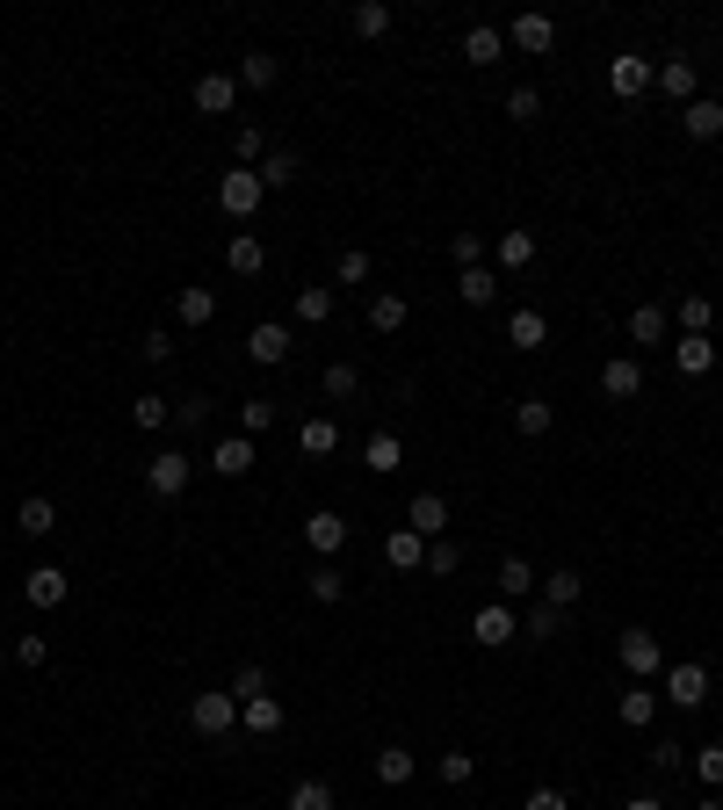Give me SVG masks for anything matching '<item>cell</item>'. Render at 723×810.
<instances>
[{"label":"cell","mask_w":723,"mask_h":810,"mask_svg":"<svg viewBox=\"0 0 723 810\" xmlns=\"http://www.w3.org/2000/svg\"><path fill=\"white\" fill-rule=\"evenodd\" d=\"M630 341H644V347L666 341V304H637V311H630Z\"/></svg>","instance_id":"36"},{"label":"cell","mask_w":723,"mask_h":810,"mask_svg":"<svg viewBox=\"0 0 723 810\" xmlns=\"http://www.w3.org/2000/svg\"><path fill=\"white\" fill-rule=\"evenodd\" d=\"M448 254H456V268H485V232H456Z\"/></svg>","instance_id":"51"},{"label":"cell","mask_w":723,"mask_h":810,"mask_svg":"<svg viewBox=\"0 0 723 810\" xmlns=\"http://www.w3.org/2000/svg\"><path fill=\"white\" fill-rule=\"evenodd\" d=\"M507 44H514L521 58H543V52H557V22L550 15H514L507 22Z\"/></svg>","instance_id":"7"},{"label":"cell","mask_w":723,"mask_h":810,"mask_svg":"<svg viewBox=\"0 0 723 810\" xmlns=\"http://www.w3.org/2000/svg\"><path fill=\"white\" fill-rule=\"evenodd\" d=\"M22 593H30V608H66L73 572L66 565H36V572H22Z\"/></svg>","instance_id":"8"},{"label":"cell","mask_w":723,"mask_h":810,"mask_svg":"<svg viewBox=\"0 0 723 810\" xmlns=\"http://www.w3.org/2000/svg\"><path fill=\"white\" fill-rule=\"evenodd\" d=\"M196 109H203V116H232V109H240V80H232V73H203V80H196Z\"/></svg>","instance_id":"12"},{"label":"cell","mask_w":723,"mask_h":810,"mask_svg":"<svg viewBox=\"0 0 723 810\" xmlns=\"http://www.w3.org/2000/svg\"><path fill=\"white\" fill-rule=\"evenodd\" d=\"M521 810H571V796L565 789H529V803Z\"/></svg>","instance_id":"58"},{"label":"cell","mask_w":723,"mask_h":810,"mask_svg":"<svg viewBox=\"0 0 723 810\" xmlns=\"http://www.w3.org/2000/svg\"><path fill=\"white\" fill-rule=\"evenodd\" d=\"M0 666H8V644H0Z\"/></svg>","instance_id":"63"},{"label":"cell","mask_w":723,"mask_h":810,"mask_svg":"<svg viewBox=\"0 0 723 810\" xmlns=\"http://www.w3.org/2000/svg\"><path fill=\"white\" fill-rule=\"evenodd\" d=\"M658 702H666V695H652V680H630V688H622V702H615V717H622L630 731H652Z\"/></svg>","instance_id":"13"},{"label":"cell","mask_w":723,"mask_h":810,"mask_svg":"<svg viewBox=\"0 0 723 810\" xmlns=\"http://www.w3.org/2000/svg\"><path fill=\"white\" fill-rule=\"evenodd\" d=\"M232 724H240V695H232V688L189 695V731H196V739H224Z\"/></svg>","instance_id":"1"},{"label":"cell","mask_w":723,"mask_h":810,"mask_svg":"<svg viewBox=\"0 0 723 810\" xmlns=\"http://www.w3.org/2000/svg\"><path fill=\"white\" fill-rule=\"evenodd\" d=\"M507 116H514V123H535V116H543V95H535V87H514V95H507Z\"/></svg>","instance_id":"55"},{"label":"cell","mask_w":723,"mask_h":810,"mask_svg":"<svg viewBox=\"0 0 723 810\" xmlns=\"http://www.w3.org/2000/svg\"><path fill=\"white\" fill-rule=\"evenodd\" d=\"M694 810H723V803H716V796H702V803H694Z\"/></svg>","instance_id":"62"},{"label":"cell","mask_w":723,"mask_h":810,"mask_svg":"<svg viewBox=\"0 0 723 810\" xmlns=\"http://www.w3.org/2000/svg\"><path fill=\"white\" fill-rule=\"evenodd\" d=\"M347 22H355V36H362V44H377V36L391 30V8H383V0H362V8H355Z\"/></svg>","instance_id":"39"},{"label":"cell","mask_w":723,"mask_h":810,"mask_svg":"<svg viewBox=\"0 0 723 810\" xmlns=\"http://www.w3.org/2000/svg\"><path fill=\"white\" fill-rule=\"evenodd\" d=\"M355 391H362V369L355 363H333L326 369V398H355Z\"/></svg>","instance_id":"54"},{"label":"cell","mask_w":723,"mask_h":810,"mask_svg":"<svg viewBox=\"0 0 723 810\" xmlns=\"http://www.w3.org/2000/svg\"><path fill=\"white\" fill-rule=\"evenodd\" d=\"M456 565H464V551H456L448 535H434V543H427V572H434V579H448Z\"/></svg>","instance_id":"52"},{"label":"cell","mask_w":723,"mask_h":810,"mask_svg":"<svg viewBox=\"0 0 723 810\" xmlns=\"http://www.w3.org/2000/svg\"><path fill=\"white\" fill-rule=\"evenodd\" d=\"M15 529H22V535H36V543H44V535L58 529V507L44 500V492H30V500L15 507Z\"/></svg>","instance_id":"26"},{"label":"cell","mask_w":723,"mask_h":810,"mask_svg":"<svg viewBox=\"0 0 723 810\" xmlns=\"http://www.w3.org/2000/svg\"><path fill=\"white\" fill-rule=\"evenodd\" d=\"M260 189H290V181H304V159L290 153V145H268V159H260Z\"/></svg>","instance_id":"17"},{"label":"cell","mask_w":723,"mask_h":810,"mask_svg":"<svg viewBox=\"0 0 723 810\" xmlns=\"http://www.w3.org/2000/svg\"><path fill=\"white\" fill-rule=\"evenodd\" d=\"M297 448H304V456H333V448H341V428H333V420H304V428H297Z\"/></svg>","instance_id":"37"},{"label":"cell","mask_w":723,"mask_h":810,"mask_svg":"<svg viewBox=\"0 0 723 810\" xmlns=\"http://www.w3.org/2000/svg\"><path fill=\"white\" fill-rule=\"evenodd\" d=\"M174 420H181V428H203V420H210V398H181V406H174Z\"/></svg>","instance_id":"56"},{"label":"cell","mask_w":723,"mask_h":810,"mask_svg":"<svg viewBox=\"0 0 723 810\" xmlns=\"http://www.w3.org/2000/svg\"><path fill=\"white\" fill-rule=\"evenodd\" d=\"M579 593H586V579H579V572H550V579H543V601H550V608H571V601H579Z\"/></svg>","instance_id":"41"},{"label":"cell","mask_w":723,"mask_h":810,"mask_svg":"<svg viewBox=\"0 0 723 810\" xmlns=\"http://www.w3.org/2000/svg\"><path fill=\"white\" fill-rule=\"evenodd\" d=\"M246 355H254L260 369H276V363H290V326H276V319H260L254 333H246Z\"/></svg>","instance_id":"10"},{"label":"cell","mask_w":723,"mask_h":810,"mask_svg":"<svg viewBox=\"0 0 723 810\" xmlns=\"http://www.w3.org/2000/svg\"><path fill=\"white\" fill-rule=\"evenodd\" d=\"M557 630H565V608H550V601H535V608H529V622H521V637H535V644L557 637Z\"/></svg>","instance_id":"42"},{"label":"cell","mask_w":723,"mask_h":810,"mask_svg":"<svg viewBox=\"0 0 723 810\" xmlns=\"http://www.w3.org/2000/svg\"><path fill=\"white\" fill-rule=\"evenodd\" d=\"M138 355H145V363H167V355H174V333H145Z\"/></svg>","instance_id":"59"},{"label":"cell","mask_w":723,"mask_h":810,"mask_svg":"<svg viewBox=\"0 0 723 810\" xmlns=\"http://www.w3.org/2000/svg\"><path fill=\"white\" fill-rule=\"evenodd\" d=\"M167 420H174V398H153V391H145V398H131V428L159 434V428H167Z\"/></svg>","instance_id":"33"},{"label":"cell","mask_w":723,"mask_h":810,"mask_svg":"<svg viewBox=\"0 0 723 810\" xmlns=\"http://www.w3.org/2000/svg\"><path fill=\"white\" fill-rule=\"evenodd\" d=\"M405 529L434 543V535L448 529V500H442V492H413V507H405Z\"/></svg>","instance_id":"15"},{"label":"cell","mask_w":723,"mask_h":810,"mask_svg":"<svg viewBox=\"0 0 723 810\" xmlns=\"http://www.w3.org/2000/svg\"><path fill=\"white\" fill-rule=\"evenodd\" d=\"M709 319H716V304H709L702 290H688V297H680V326H688V333H709Z\"/></svg>","instance_id":"46"},{"label":"cell","mask_w":723,"mask_h":810,"mask_svg":"<svg viewBox=\"0 0 723 810\" xmlns=\"http://www.w3.org/2000/svg\"><path fill=\"white\" fill-rule=\"evenodd\" d=\"M260 428H276V398H246L240 406V434H260Z\"/></svg>","instance_id":"49"},{"label":"cell","mask_w":723,"mask_h":810,"mask_svg":"<svg viewBox=\"0 0 723 810\" xmlns=\"http://www.w3.org/2000/svg\"><path fill=\"white\" fill-rule=\"evenodd\" d=\"M260 203H268V189H260L254 167H232V174L218 181V210H224V218H254Z\"/></svg>","instance_id":"3"},{"label":"cell","mask_w":723,"mask_h":810,"mask_svg":"<svg viewBox=\"0 0 723 810\" xmlns=\"http://www.w3.org/2000/svg\"><path fill=\"white\" fill-rule=\"evenodd\" d=\"M464 58H470V66H500V58H507V30H492V22H478V30L464 36Z\"/></svg>","instance_id":"24"},{"label":"cell","mask_w":723,"mask_h":810,"mask_svg":"<svg viewBox=\"0 0 723 810\" xmlns=\"http://www.w3.org/2000/svg\"><path fill=\"white\" fill-rule=\"evenodd\" d=\"M680 131H688V138H723V102H702V95H694L688 109H680Z\"/></svg>","instance_id":"22"},{"label":"cell","mask_w":723,"mask_h":810,"mask_svg":"<svg viewBox=\"0 0 723 810\" xmlns=\"http://www.w3.org/2000/svg\"><path fill=\"white\" fill-rule=\"evenodd\" d=\"M290 810H333V789H326L319 775H311V781H297V789H290Z\"/></svg>","instance_id":"48"},{"label":"cell","mask_w":723,"mask_h":810,"mask_svg":"<svg viewBox=\"0 0 723 810\" xmlns=\"http://www.w3.org/2000/svg\"><path fill=\"white\" fill-rule=\"evenodd\" d=\"M341 593H347V572L341 565H319V572H311V601H341Z\"/></svg>","instance_id":"45"},{"label":"cell","mask_w":723,"mask_h":810,"mask_svg":"<svg viewBox=\"0 0 723 810\" xmlns=\"http://www.w3.org/2000/svg\"><path fill=\"white\" fill-rule=\"evenodd\" d=\"M413 767H420V759L405 753V745H383V753H377V781H383V789H398V781H413Z\"/></svg>","instance_id":"35"},{"label":"cell","mask_w":723,"mask_h":810,"mask_svg":"<svg viewBox=\"0 0 723 810\" xmlns=\"http://www.w3.org/2000/svg\"><path fill=\"white\" fill-rule=\"evenodd\" d=\"M672 363H680V377H709V369H716L709 333H680V341H672Z\"/></svg>","instance_id":"18"},{"label":"cell","mask_w":723,"mask_h":810,"mask_svg":"<svg viewBox=\"0 0 723 810\" xmlns=\"http://www.w3.org/2000/svg\"><path fill=\"white\" fill-rule=\"evenodd\" d=\"M500 260H507V268H529V260H535V232H500Z\"/></svg>","instance_id":"47"},{"label":"cell","mask_w":723,"mask_h":810,"mask_svg":"<svg viewBox=\"0 0 723 810\" xmlns=\"http://www.w3.org/2000/svg\"><path fill=\"white\" fill-rule=\"evenodd\" d=\"M333 319V290H297V326H326Z\"/></svg>","instance_id":"43"},{"label":"cell","mask_w":723,"mask_h":810,"mask_svg":"<svg viewBox=\"0 0 723 810\" xmlns=\"http://www.w3.org/2000/svg\"><path fill=\"white\" fill-rule=\"evenodd\" d=\"M507 341H514V347H543V341H550V319H543V311H514V319H507Z\"/></svg>","instance_id":"32"},{"label":"cell","mask_w":723,"mask_h":810,"mask_svg":"<svg viewBox=\"0 0 723 810\" xmlns=\"http://www.w3.org/2000/svg\"><path fill=\"white\" fill-rule=\"evenodd\" d=\"M608 87H615L622 102H637V95H652V87H658V73H652V58H644V52H622L615 66H608Z\"/></svg>","instance_id":"6"},{"label":"cell","mask_w":723,"mask_h":810,"mask_svg":"<svg viewBox=\"0 0 723 810\" xmlns=\"http://www.w3.org/2000/svg\"><path fill=\"white\" fill-rule=\"evenodd\" d=\"M224 268H232V276H246V282H254L260 268H268V246H260L254 232H240V240L224 246Z\"/></svg>","instance_id":"23"},{"label":"cell","mask_w":723,"mask_h":810,"mask_svg":"<svg viewBox=\"0 0 723 810\" xmlns=\"http://www.w3.org/2000/svg\"><path fill=\"white\" fill-rule=\"evenodd\" d=\"M652 767H688V745H672V739H658V745H652Z\"/></svg>","instance_id":"60"},{"label":"cell","mask_w":723,"mask_h":810,"mask_svg":"<svg viewBox=\"0 0 723 810\" xmlns=\"http://www.w3.org/2000/svg\"><path fill=\"white\" fill-rule=\"evenodd\" d=\"M470 637L485 644V652H500V644H514L521 637V622H514V608L507 601H485L478 615H470Z\"/></svg>","instance_id":"5"},{"label":"cell","mask_w":723,"mask_h":810,"mask_svg":"<svg viewBox=\"0 0 723 810\" xmlns=\"http://www.w3.org/2000/svg\"><path fill=\"white\" fill-rule=\"evenodd\" d=\"M254 464H260V456H254V434H224V442L210 448V470H218V478H246Z\"/></svg>","instance_id":"11"},{"label":"cell","mask_w":723,"mask_h":810,"mask_svg":"<svg viewBox=\"0 0 723 810\" xmlns=\"http://www.w3.org/2000/svg\"><path fill=\"white\" fill-rule=\"evenodd\" d=\"M232 695H240V702H254V695H268V666H254V658H246V666L232 673Z\"/></svg>","instance_id":"50"},{"label":"cell","mask_w":723,"mask_h":810,"mask_svg":"<svg viewBox=\"0 0 723 810\" xmlns=\"http://www.w3.org/2000/svg\"><path fill=\"white\" fill-rule=\"evenodd\" d=\"M470 775H478V759H470L464 745H448V753H442V781H456V789H464Z\"/></svg>","instance_id":"53"},{"label":"cell","mask_w":723,"mask_h":810,"mask_svg":"<svg viewBox=\"0 0 723 810\" xmlns=\"http://www.w3.org/2000/svg\"><path fill=\"white\" fill-rule=\"evenodd\" d=\"M232 153H240V167H260V159H268V131H260V123H240V131H232Z\"/></svg>","instance_id":"40"},{"label":"cell","mask_w":723,"mask_h":810,"mask_svg":"<svg viewBox=\"0 0 723 810\" xmlns=\"http://www.w3.org/2000/svg\"><path fill=\"white\" fill-rule=\"evenodd\" d=\"M492 587H500V601H529V593L543 587V579H535L529 557H500V579H492Z\"/></svg>","instance_id":"21"},{"label":"cell","mask_w":723,"mask_h":810,"mask_svg":"<svg viewBox=\"0 0 723 810\" xmlns=\"http://www.w3.org/2000/svg\"><path fill=\"white\" fill-rule=\"evenodd\" d=\"M145 485H153L159 500H181L189 492V448H153L145 456Z\"/></svg>","instance_id":"4"},{"label":"cell","mask_w":723,"mask_h":810,"mask_svg":"<svg viewBox=\"0 0 723 810\" xmlns=\"http://www.w3.org/2000/svg\"><path fill=\"white\" fill-rule=\"evenodd\" d=\"M174 319H181V326H210V319H218V290H196V282H189V290H181V297H174Z\"/></svg>","instance_id":"25"},{"label":"cell","mask_w":723,"mask_h":810,"mask_svg":"<svg viewBox=\"0 0 723 810\" xmlns=\"http://www.w3.org/2000/svg\"><path fill=\"white\" fill-rule=\"evenodd\" d=\"M362 464L377 470V478H391V470L405 464V442H398V434H369V442H362Z\"/></svg>","instance_id":"28"},{"label":"cell","mask_w":723,"mask_h":810,"mask_svg":"<svg viewBox=\"0 0 723 810\" xmlns=\"http://www.w3.org/2000/svg\"><path fill=\"white\" fill-rule=\"evenodd\" d=\"M369 326H377V333H398V326H405V297H398V290H377V297H369Z\"/></svg>","instance_id":"38"},{"label":"cell","mask_w":723,"mask_h":810,"mask_svg":"<svg viewBox=\"0 0 723 810\" xmlns=\"http://www.w3.org/2000/svg\"><path fill=\"white\" fill-rule=\"evenodd\" d=\"M550 420H557L550 398H521V406H514V428L529 434V442H535V434H550Z\"/></svg>","instance_id":"34"},{"label":"cell","mask_w":723,"mask_h":810,"mask_svg":"<svg viewBox=\"0 0 723 810\" xmlns=\"http://www.w3.org/2000/svg\"><path fill=\"white\" fill-rule=\"evenodd\" d=\"M304 543L319 551V565H333V551L347 543V521H341V514H311V521H304Z\"/></svg>","instance_id":"20"},{"label":"cell","mask_w":723,"mask_h":810,"mask_svg":"<svg viewBox=\"0 0 723 810\" xmlns=\"http://www.w3.org/2000/svg\"><path fill=\"white\" fill-rule=\"evenodd\" d=\"M333 282H369V246H341L333 254Z\"/></svg>","instance_id":"44"},{"label":"cell","mask_w":723,"mask_h":810,"mask_svg":"<svg viewBox=\"0 0 723 810\" xmlns=\"http://www.w3.org/2000/svg\"><path fill=\"white\" fill-rule=\"evenodd\" d=\"M456 297H464L470 311H485L492 297H500V276H492V268H464V276H456Z\"/></svg>","instance_id":"30"},{"label":"cell","mask_w":723,"mask_h":810,"mask_svg":"<svg viewBox=\"0 0 723 810\" xmlns=\"http://www.w3.org/2000/svg\"><path fill=\"white\" fill-rule=\"evenodd\" d=\"M694 87H702V73H694V58H666V66H658V95H672V102H680V109L694 102Z\"/></svg>","instance_id":"19"},{"label":"cell","mask_w":723,"mask_h":810,"mask_svg":"<svg viewBox=\"0 0 723 810\" xmlns=\"http://www.w3.org/2000/svg\"><path fill=\"white\" fill-rule=\"evenodd\" d=\"M688 767H694V781H702V796H716V789H723V745H694Z\"/></svg>","instance_id":"31"},{"label":"cell","mask_w":723,"mask_h":810,"mask_svg":"<svg viewBox=\"0 0 723 810\" xmlns=\"http://www.w3.org/2000/svg\"><path fill=\"white\" fill-rule=\"evenodd\" d=\"M622 810H666V803H658V796H630V803H622Z\"/></svg>","instance_id":"61"},{"label":"cell","mask_w":723,"mask_h":810,"mask_svg":"<svg viewBox=\"0 0 723 810\" xmlns=\"http://www.w3.org/2000/svg\"><path fill=\"white\" fill-rule=\"evenodd\" d=\"M622 673H630V680H658V673H666V644L652 637V630H622Z\"/></svg>","instance_id":"2"},{"label":"cell","mask_w":723,"mask_h":810,"mask_svg":"<svg viewBox=\"0 0 723 810\" xmlns=\"http://www.w3.org/2000/svg\"><path fill=\"white\" fill-rule=\"evenodd\" d=\"M44 658H52V644H44V637H15V666H44Z\"/></svg>","instance_id":"57"},{"label":"cell","mask_w":723,"mask_h":810,"mask_svg":"<svg viewBox=\"0 0 723 810\" xmlns=\"http://www.w3.org/2000/svg\"><path fill=\"white\" fill-rule=\"evenodd\" d=\"M240 717H246V731H254V739H276V731H282V702H276V695H254V702H240Z\"/></svg>","instance_id":"29"},{"label":"cell","mask_w":723,"mask_h":810,"mask_svg":"<svg viewBox=\"0 0 723 810\" xmlns=\"http://www.w3.org/2000/svg\"><path fill=\"white\" fill-rule=\"evenodd\" d=\"M232 80H240V87H254V95H260V87H276V80H282V58H276V52H246Z\"/></svg>","instance_id":"27"},{"label":"cell","mask_w":723,"mask_h":810,"mask_svg":"<svg viewBox=\"0 0 723 810\" xmlns=\"http://www.w3.org/2000/svg\"><path fill=\"white\" fill-rule=\"evenodd\" d=\"M383 565H391V572H420V565H427V535L391 529V535H383Z\"/></svg>","instance_id":"14"},{"label":"cell","mask_w":723,"mask_h":810,"mask_svg":"<svg viewBox=\"0 0 723 810\" xmlns=\"http://www.w3.org/2000/svg\"><path fill=\"white\" fill-rule=\"evenodd\" d=\"M644 391V369L630 363V355H615V363L601 369V398H615V406H630V398Z\"/></svg>","instance_id":"16"},{"label":"cell","mask_w":723,"mask_h":810,"mask_svg":"<svg viewBox=\"0 0 723 810\" xmlns=\"http://www.w3.org/2000/svg\"><path fill=\"white\" fill-rule=\"evenodd\" d=\"M666 702H680V709L709 702V666H702V658H680V666L666 673Z\"/></svg>","instance_id":"9"}]
</instances>
